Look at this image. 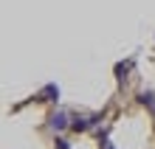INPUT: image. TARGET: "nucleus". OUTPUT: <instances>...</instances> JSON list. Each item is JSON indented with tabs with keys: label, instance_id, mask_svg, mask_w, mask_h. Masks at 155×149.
<instances>
[{
	"label": "nucleus",
	"instance_id": "1",
	"mask_svg": "<svg viewBox=\"0 0 155 149\" xmlns=\"http://www.w3.org/2000/svg\"><path fill=\"white\" fill-rule=\"evenodd\" d=\"M54 127H65V115H57V118H54Z\"/></svg>",
	"mask_w": 155,
	"mask_h": 149
}]
</instances>
